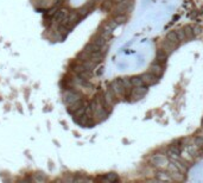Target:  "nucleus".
Wrapping results in <instances>:
<instances>
[{"label": "nucleus", "instance_id": "f257e3e1", "mask_svg": "<svg viewBox=\"0 0 203 183\" xmlns=\"http://www.w3.org/2000/svg\"><path fill=\"white\" fill-rule=\"evenodd\" d=\"M81 95L80 93H77L76 90H72V89H67L63 94V101L66 102L68 106H70L72 104H75L76 101L81 100Z\"/></svg>", "mask_w": 203, "mask_h": 183}, {"label": "nucleus", "instance_id": "f03ea898", "mask_svg": "<svg viewBox=\"0 0 203 183\" xmlns=\"http://www.w3.org/2000/svg\"><path fill=\"white\" fill-rule=\"evenodd\" d=\"M109 89H111L116 96H122L126 92V88H125V86H124V83H122V81H121V79H118V80H115V81H113V82L111 83Z\"/></svg>", "mask_w": 203, "mask_h": 183}, {"label": "nucleus", "instance_id": "7ed1b4c3", "mask_svg": "<svg viewBox=\"0 0 203 183\" xmlns=\"http://www.w3.org/2000/svg\"><path fill=\"white\" fill-rule=\"evenodd\" d=\"M147 86L146 84H141V86H138V87H134L132 89L131 92V96L134 99V100H140L143 99L145 95L147 94Z\"/></svg>", "mask_w": 203, "mask_h": 183}, {"label": "nucleus", "instance_id": "20e7f679", "mask_svg": "<svg viewBox=\"0 0 203 183\" xmlns=\"http://www.w3.org/2000/svg\"><path fill=\"white\" fill-rule=\"evenodd\" d=\"M141 80H143V83L144 84H146V86H153L157 83L158 81V76H156L155 74H152V73H145L141 75Z\"/></svg>", "mask_w": 203, "mask_h": 183}, {"label": "nucleus", "instance_id": "39448f33", "mask_svg": "<svg viewBox=\"0 0 203 183\" xmlns=\"http://www.w3.org/2000/svg\"><path fill=\"white\" fill-rule=\"evenodd\" d=\"M151 163L157 168H163L167 164V160L165 156L163 155H155L152 158H151Z\"/></svg>", "mask_w": 203, "mask_h": 183}, {"label": "nucleus", "instance_id": "423d86ee", "mask_svg": "<svg viewBox=\"0 0 203 183\" xmlns=\"http://www.w3.org/2000/svg\"><path fill=\"white\" fill-rule=\"evenodd\" d=\"M149 71L150 73H152V74H155L156 76L159 77L163 75V73H164V68H163V64L158 63V62H156V63H152V64L150 65Z\"/></svg>", "mask_w": 203, "mask_h": 183}, {"label": "nucleus", "instance_id": "0eeeda50", "mask_svg": "<svg viewBox=\"0 0 203 183\" xmlns=\"http://www.w3.org/2000/svg\"><path fill=\"white\" fill-rule=\"evenodd\" d=\"M106 42H107V39H106V38H103L100 33H97V35L94 36V37L92 38V43H93V44H95L96 47L101 48V49L106 45Z\"/></svg>", "mask_w": 203, "mask_h": 183}, {"label": "nucleus", "instance_id": "6e6552de", "mask_svg": "<svg viewBox=\"0 0 203 183\" xmlns=\"http://www.w3.org/2000/svg\"><path fill=\"white\" fill-rule=\"evenodd\" d=\"M166 58H167V53L164 50V49H159V50L157 51V53H156V59H157V62L161 63V64H165Z\"/></svg>", "mask_w": 203, "mask_h": 183}, {"label": "nucleus", "instance_id": "1a4fd4ad", "mask_svg": "<svg viewBox=\"0 0 203 183\" xmlns=\"http://www.w3.org/2000/svg\"><path fill=\"white\" fill-rule=\"evenodd\" d=\"M128 1L127 0H124L119 3V5L116 6L115 8V14H125V12H127V6H128Z\"/></svg>", "mask_w": 203, "mask_h": 183}, {"label": "nucleus", "instance_id": "9d476101", "mask_svg": "<svg viewBox=\"0 0 203 183\" xmlns=\"http://www.w3.org/2000/svg\"><path fill=\"white\" fill-rule=\"evenodd\" d=\"M161 45H163V49H164L167 53H172L173 50L176 49V47H177V44H173V43H171V42L167 41V39H165V41L163 42Z\"/></svg>", "mask_w": 203, "mask_h": 183}, {"label": "nucleus", "instance_id": "9b49d317", "mask_svg": "<svg viewBox=\"0 0 203 183\" xmlns=\"http://www.w3.org/2000/svg\"><path fill=\"white\" fill-rule=\"evenodd\" d=\"M166 39L170 41L171 43H173V44H178L179 38H178V35H177V31H170L166 35Z\"/></svg>", "mask_w": 203, "mask_h": 183}, {"label": "nucleus", "instance_id": "f8f14e48", "mask_svg": "<svg viewBox=\"0 0 203 183\" xmlns=\"http://www.w3.org/2000/svg\"><path fill=\"white\" fill-rule=\"evenodd\" d=\"M103 181H106V182H116V181H119V176H118V174H114V172H109V174H106L103 177H102Z\"/></svg>", "mask_w": 203, "mask_h": 183}, {"label": "nucleus", "instance_id": "ddd939ff", "mask_svg": "<svg viewBox=\"0 0 203 183\" xmlns=\"http://www.w3.org/2000/svg\"><path fill=\"white\" fill-rule=\"evenodd\" d=\"M183 31H184L186 39H191L192 37H195V33H194V28H192V26H190V25L185 26L184 29H183Z\"/></svg>", "mask_w": 203, "mask_h": 183}, {"label": "nucleus", "instance_id": "4468645a", "mask_svg": "<svg viewBox=\"0 0 203 183\" xmlns=\"http://www.w3.org/2000/svg\"><path fill=\"white\" fill-rule=\"evenodd\" d=\"M130 80H131V83H132V86H133V87H138V86H141V84H144L143 80H141V77H140V76L130 77Z\"/></svg>", "mask_w": 203, "mask_h": 183}, {"label": "nucleus", "instance_id": "2eb2a0df", "mask_svg": "<svg viewBox=\"0 0 203 183\" xmlns=\"http://www.w3.org/2000/svg\"><path fill=\"white\" fill-rule=\"evenodd\" d=\"M179 152H181V150L177 145H171L169 148V155H171V156H178Z\"/></svg>", "mask_w": 203, "mask_h": 183}, {"label": "nucleus", "instance_id": "dca6fc26", "mask_svg": "<svg viewBox=\"0 0 203 183\" xmlns=\"http://www.w3.org/2000/svg\"><path fill=\"white\" fill-rule=\"evenodd\" d=\"M114 20H115V23L118 24H122L126 22V16L125 14H116L115 17H114Z\"/></svg>", "mask_w": 203, "mask_h": 183}, {"label": "nucleus", "instance_id": "f3484780", "mask_svg": "<svg viewBox=\"0 0 203 183\" xmlns=\"http://www.w3.org/2000/svg\"><path fill=\"white\" fill-rule=\"evenodd\" d=\"M195 145L198 149H202L203 150V137H196L195 138Z\"/></svg>", "mask_w": 203, "mask_h": 183}, {"label": "nucleus", "instance_id": "a211bd4d", "mask_svg": "<svg viewBox=\"0 0 203 183\" xmlns=\"http://www.w3.org/2000/svg\"><path fill=\"white\" fill-rule=\"evenodd\" d=\"M177 35H178L179 42L186 41V37H185V33H184V31H183V30H178V31H177Z\"/></svg>", "mask_w": 203, "mask_h": 183}, {"label": "nucleus", "instance_id": "6ab92c4d", "mask_svg": "<svg viewBox=\"0 0 203 183\" xmlns=\"http://www.w3.org/2000/svg\"><path fill=\"white\" fill-rule=\"evenodd\" d=\"M201 126H202V129H203V119H202V123H201Z\"/></svg>", "mask_w": 203, "mask_h": 183}, {"label": "nucleus", "instance_id": "aec40b11", "mask_svg": "<svg viewBox=\"0 0 203 183\" xmlns=\"http://www.w3.org/2000/svg\"><path fill=\"white\" fill-rule=\"evenodd\" d=\"M116 1H118V3H121V1H124V0H116Z\"/></svg>", "mask_w": 203, "mask_h": 183}]
</instances>
